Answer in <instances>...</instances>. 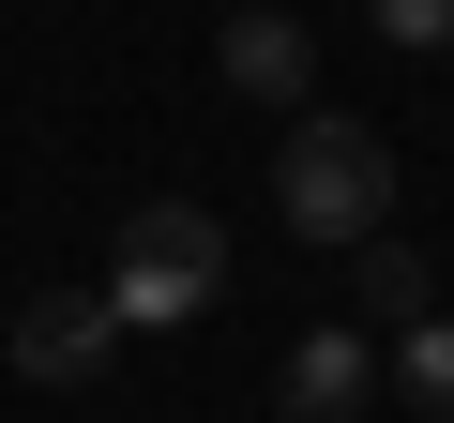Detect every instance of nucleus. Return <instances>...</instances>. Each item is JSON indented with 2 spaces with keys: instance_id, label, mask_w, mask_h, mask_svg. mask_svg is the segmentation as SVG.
Listing matches in <instances>:
<instances>
[{
  "instance_id": "1",
  "label": "nucleus",
  "mask_w": 454,
  "mask_h": 423,
  "mask_svg": "<svg viewBox=\"0 0 454 423\" xmlns=\"http://www.w3.org/2000/svg\"><path fill=\"white\" fill-rule=\"evenodd\" d=\"M273 212H288L303 242H379V212H394V151H379L364 121L303 106V121L273 136Z\"/></svg>"
},
{
  "instance_id": "2",
  "label": "nucleus",
  "mask_w": 454,
  "mask_h": 423,
  "mask_svg": "<svg viewBox=\"0 0 454 423\" xmlns=\"http://www.w3.org/2000/svg\"><path fill=\"white\" fill-rule=\"evenodd\" d=\"M106 303H121V333H182V318H212V303H227V242H212V212H197V196L121 212Z\"/></svg>"
},
{
  "instance_id": "3",
  "label": "nucleus",
  "mask_w": 454,
  "mask_h": 423,
  "mask_svg": "<svg viewBox=\"0 0 454 423\" xmlns=\"http://www.w3.org/2000/svg\"><path fill=\"white\" fill-rule=\"evenodd\" d=\"M212 76L243 91V106H273V121H303L318 106V31L288 16V0H243V16L212 31Z\"/></svg>"
},
{
  "instance_id": "4",
  "label": "nucleus",
  "mask_w": 454,
  "mask_h": 423,
  "mask_svg": "<svg viewBox=\"0 0 454 423\" xmlns=\"http://www.w3.org/2000/svg\"><path fill=\"white\" fill-rule=\"evenodd\" d=\"M106 363H121V303H106V288H46V303L16 318V378L76 393V378H106Z\"/></svg>"
},
{
  "instance_id": "5",
  "label": "nucleus",
  "mask_w": 454,
  "mask_h": 423,
  "mask_svg": "<svg viewBox=\"0 0 454 423\" xmlns=\"http://www.w3.org/2000/svg\"><path fill=\"white\" fill-rule=\"evenodd\" d=\"M379 393H394V378H379V348H364L348 318H333V333H303V348L273 363V423H364Z\"/></svg>"
},
{
  "instance_id": "6",
  "label": "nucleus",
  "mask_w": 454,
  "mask_h": 423,
  "mask_svg": "<svg viewBox=\"0 0 454 423\" xmlns=\"http://www.w3.org/2000/svg\"><path fill=\"white\" fill-rule=\"evenodd\" d=\"M379 378H394V393H409L424 423H454V318H424V333H394V348H379Z\"/></svg>"
},
{
  "instance_id": "7",
  "label": "nucleus",
  "mask_w": 454,
  "mask_h": 423,
  "mask_svg": "<svg viewBox=\"0 0 454 423\" xmlns=\"http://www.w3.org/2000/svg\"><path fill=\"white\" fill-rule=\"evenodd\" d=\"M348 258H364V318H394V333H424V318H439V303H424V258H409V242H348Z\"/></svg>"
},
{
  "instance_id": "8",
  "label": "nucleus",
  "mask_w": 454,
  "mask_h": 423,
  "mask_svg": "<svg viewBox=\"0 0 454 423\" xmlns=\"http://www.w3.org/2000/svg\"><path fill=\"white\" fill-rule=\"evenodd\" d=\"M379 46H454V0H364Z\"/></svg>"
}]
</instances>
